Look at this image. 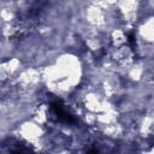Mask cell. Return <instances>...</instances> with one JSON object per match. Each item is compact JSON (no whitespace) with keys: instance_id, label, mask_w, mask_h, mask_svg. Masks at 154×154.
<instances>
[{"instance_id":"1","label":"cell","mask_w":154,"mask_h":154,"mask_svg":"<svg viewBox=\"0 0 154 154\" xmlns=\"http://www.w3.org/2000/svg\"><path fill=\"white\" fill-rule=\"evenodd\" d=\"M51 108H52L53 113L57 116V118L61 123H65V124H75L77 122L76 118L73 117V114L69 109H66V107L61 102V100H59V99L53 100L51 102Z\"/></svg>"},{"instance_id":"2","label":"cell","mask_w":154,"mask_h":154,"mask_svg":"<svg viewBox=\"0 0 154 154\" xmlns=\"http://www.w3.org/2000/svg\"><path fill=\"white\" fill-rule=\"evenodd\" d=\"M11 154H34V153L26 146L18 143L11 148Z\"/></svg>"},{"instance_id":"3","label":"cell","mask_w":154,"mask_h":154,"mask_svg":"<svg viewBox=\"0 0 154 154\" xmlns=\"http://www.w3.org/2000/svg\"><path fill=\"white\" fill-rule=\"evenodd\" d=\"M128 41H129V43L131 45V47L135 46V34H134V32L128 34Z\"/></svg>"},{"instance_id":"4","label":"cell","mask_w":154,"mask_h":154,"mask_svg":"<svg viewBox=\"0 0 154 154\" xmlns=\"http://www.w3.org/2000/svg\"><path fill=\"white\" fill-rule=\"evenodd\" d=\"M85 154H100V152L96 149V148H91L90 150H88Z\"/></svg>"}]
</instances>
